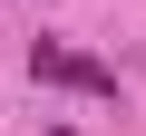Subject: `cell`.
<instances>
[{"mask_svg": "<svg viewBox=\"0 0 146 136\" xmlns=\"http://www.w3.org/2000/svg\"><path fill=\"white\" fill-rule=\"evenodd\" d=\"M29 78H58V88H107V68H98V58H68V49H49V39H39V49H29Z\"/></svg>", "mask_w": 146, "mask_h": 136, "instance_id": "obj_1", "label": "cell"}]
</instances>
